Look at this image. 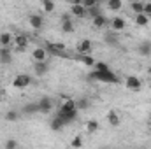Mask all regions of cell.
<instances>
[{
  "label": "cell",
  "mask_w": 151,
  "mask_h": 149,
  "mask_svg": "<svg viewBox=\"0 0 151 149\" xmlns=\"http://www.w3.org/2000/svg\"><path fill=\"white\" fill-rule=\"evenodd\" d=\"M14 46H16V51H18V53H23V51L28 47V35L18 34V35L14 37Z\"/></svg>",
  "instance_id": "8992f818"
},
{
  "label": "cell",
  "mask_w": 151,
  "mask_h": 149,
  "mask_svg": "<svg viewBox=\"0 0 151 149\" xmlns=\"http://www.w3.org/2000/svg\"><path fill=\"white\" fill-rule=\"evenodd\" d=\"M72 4H83V0H70Z\"/></svg>",
  "instance_id": "74e56055"
},
{
  "label": "cell",
  "mask_w": 151,
  "mask_h": 149,
  "mask_svg": "<svg viewBox=\"0 0 151 149\" xmlns=\"http://www.w3.org/2000/svg\"><path fill=\"white\" fill-rule=\"evenodd\" d=\"M104 40H106L109 46H118V37H116L114 34H107V35H104Z\"/></svg>",
  "instance_id": "1f68e13d"
},
{
  "label": "cell",
  "mask_w": 151,
  "mask_h": 149,
  "mask_svg": "<svg viewBox=\"0 0 151 149\" xmlns=\"http://www.w3.org/2000/svg\"><path fill=\"white\" fill-rule=\"evenodd\" d=\"M97 130H99V121H97V119H90V121L86 123V132H88L90 135H93Z\"/></svg>",
  "instance_id": "484cf974"
},
{
  "label": "cell",
  "mask_w": 151,
  "mask_h": 149,
  "mask_svg": "<svg viewBox=\"0 0 151 149\" xmlns=\"http://www.w3.org/2000/svg\"><path fill=\"white\" fill-rule=\"evenodd\" d=\"M32 58H34V62H44V60L47 58L46 47H35V49L32 51Z\"/></svg>",
  "instance_id": "2e32d148"
},
{
  "label": "cell",
  "mask_w": 151,
  "mask_h": 149,
  "mask_svg": "<svg viewBox=\"0 0 151 149\" xmlns=\"http://www.w3.org/2000/svg\"><path fill=\"white\" fill-rule=\"evenodd\" d=\"M121 7H123V0H107V9H109V11L118 12Z\"/></svg>",
  "instance_id": "d4e9b609"
},
{
  "label": "cell",
  "mask_w": 151,
  "mask_h": 149,
  "mask_svg": "<svg viewBox=\"0 0 151 149\" xmlns=\"http://www.w3.org/2000/svg\"><path fill=\"white\" fill-rule=\"evenodd\" d=\"M70 14H72L74 18H84V16H86V7H84L83 4H72Z\"/></svg>",
  "instance_id": "9a60e30c"
},
{
  "label": "cell",
  "mask_w": 151,
  "mask_h": 149,
  "mask_svg": "<svg viewBox=\"0 0 151 149\" xmlns=\"http://www.w3.org/2000/svg\"><path fill=\"white\" fill-rule=\"evenodd\" d=\"M90 79L91 81H99V82H107V84H116L118 82V77L116 74H113L111 70H93L90 74Z\"/></svg>",
  "instance_id": "6da1fadb"
},
{
  "label": "cell",
  "mask_w": 151,
  "mask_h": 149,
  "mask_svg": "<svg viewBox=\"0 0 151 149\" xmlns=\"http://www.w3.org/2000/svg\"><path fill=\"white\" fill-rule=\"evenodd\" d=\"M86 67H93L95 65V58L91 56V54H81V58H79Z\"/></svg>",
  "instance_id": "f1b7e54d"
},
{
  "label": "cell",
  "mask_w": 151,
  "mask_h": 149,
  "mask_svg": "<svg viewBox=\"0 0 151 149\" xmlns=\"http://www.w3.org/2000/svg\"><path fill=\"white\" fill-rule=\"evenodd\" d=\"M125 86H127V90H130V91H139V90H141V79L135 77V75H128V77L125 79Z\"/></svg>",
  "instance_id": "ba28073f"
},
{
  "label": "cell",
  "mask_w": 151,
  "mask_h": 149,
  "mask_svg": "<svg viewBox=\"0 0 151 149\" xmlns=\"http://www.w3.org/2000/svg\"><path fill=\"white\" fill-rule=\"evenodd\" d=\"M95 2H97V4H99V2H102V0H95Z\"/></svg>",
  "instance_id": "f35d334b"
},
{
  "label": "cell",
  "mask_w": 151,
  "mask_h": 149,
  "mask_svg": "<svg viewBox=\"0 0 151 149\" xmlns=\"http://www.w3.org/2000/svg\"><path fill=\"white\" fill-rule=\"evenodd\" d=\"M70 12L69 14H63L62 18H60V21H62V32L63 34H74L76 32V23L70 19Z\"/></svg>",
  "instance_id": "277c9868"
},
{
  "label": "cell",
  "mask_w": 151,
  "mask_h": 149,
  "mask_svg": "<svg viewBox=\"0 0 151 149\" xmlns=\"http://www.w3.org/2000/svg\"><path fill=\"white\" fill-rule=\"evenodd\" d=\"M90 100L88 98H79V100H76V107H77V111H86L88 107H90Z\"/></svg>",
  "instance_id": "4316f807"
},
{
  "label": "cell",
  "mask_w": 151,
  "mask_h": 149,
  "mask_svg": "<svg viewBox=\"0 0 151 149\" xmlns=\"http://www.w3.org/2000/svg\"><path fill=\"white\" fill-rule=\"evenodd\" d=\"M77 53L79 54H91V51H93V42L90 40V39H83V40H79L77 42Z\"/></svg>",
  "instance_id": "5b68a950"
},
{
  "label": "cell",
  "mask_w": 151,
  "mask_h": 149,
  "mask_svg": "<svg viewBox=\"0 0 151 149\" xmlns=\"http://www.w3.org/2000/svg\"><path fill=\"white\" fill-rule=\"evenodd\" d=\"M49 128H51L53 132H62V130L65 128V125H63V121H62L58 116H55V117L49 121Z\"/></svg>",
  "instance_id": "ac0fdd59"
},
{
  "label": "cell",
  "mask_w": 151,
  "mask_h": 149,
  "mask_svg": "<svg viewBox=\"0 0 151 149\" xmlns=\"http://www.w3.org/2000/svg\"><path fill=\"white\" fill-rule=\"evenodd\" d=\"M11 42H14L12 34H9V32H2V34H0V46H2V47H9Z\"/></svg>",
  "instance_id": "d6986e66"
},
{
  "label": "cell",
  "mask_w": 151,
  "mask_h": 149,
  "mask_svg": "<svg viewBox=\"0 0 151 149\" xmlns=\"http://www.w3.org/2000/svg\"><path fill=\"white\" fill-rule=\"evenodd\" d=\"M28 23H30V27H32L34 30H40V28L44 27V18H42L40 14H32V16L28 18Z\"/></svg>",
  "instance_id": "4fadbf2b"
},
{
  "label": "cell",
  "mask_w": 151,
  "mask_h": 149,
  "mask_svg": "<svg viewBox=\"0 0 151 149\" xmlns=\"http://www.w3.org/2000/svg\"><path fill=\"white\" fill-rule=\"evenodd\" d=\"M70 146H72V148H81V146H83V139H81V137H76V139H72Z\"/></svg>",
  "instance_id": "d6a6232c"
},
{
  "label": "cell",
  "mask_w": 151,
  "mask_h": 149,
  "mask_svg": "<svg viewBox=\"0 0 151 149\" xmlns=\"http://www.w3.org/2000/svg\"><path fill=\"white\" fill-rule=\"evenodd\" d=\"M77 112H79V111L76 109V111H70V112H58L56 116H58V117L63 121V125L67 126V125H70L72 121H76V119H77Z\"/></svg>",
  "instance_id": "9c48e42d"
},
{
  "label": "cell",
  "mask_w": 151,
  "mask_h": 149,
  "mask_svg": "<svg viewBox=\"0 0 151 149\" xmlns=\"http://www.w3.org/2000/svg\"><path fill=\"white\" fill-rule=\"evenodd\" d=\"M125 27H127V21H125V18H121V16H116L111 19V28H113L114 32L118 34V32H121V30H125Z\"/></svg>",
  "instance_id": "7c38bea8"
},
{
  "label": "cell",
  "mask_w": 151,
  "mask_h": 149,
  "mask_svg": "<svg viewBox=\"0 0 151 149\" xmlns=\"http://www.w3.org/2000/svg\"><path fill=\"white\" fill-rule=\"evenodd\" d=\"M137 53L141 54V56H150L151 54V42H141L139 44V47H137Z\"/></svg>",
  "instance_id": "ffe728a7"
},
{
  "label": "cell",
  "mask_w": 151,
  "mask_h": 149,
  "mask_svg": "<svg viewBox=\"0 0 151 149\" xmlns=\"http://www.w3.org/2000/svg\"><path fill=\"white\" fill-rule=\"evenodd\" d=\"M21 112H23V114H35V112H39L37 102H30V104H25V105H23V109H21Z\"/></svg>",
  "instance_id": "44dd1931"
},
{
  "label": "cell",
  "mask_w": 151,
  "mask_h": 149,
  "mask_svg": "<svg viewBox=\"0 0 151 149\" xmlns=\"http://www.w3.org/2000/svg\"><path fill=\"white\" fill-rule=\"evenodd\" d=\"M148 23H150V16H146L144 12L135 14V25L137 27H148Z\"/></svg>",
  "instance_id": "603a6c76"
},
{
  "label": "cell",
  "mask_w": 151,
  "mask_h": 149,
  "mask_svg": "<svg viewBox=\"0 0 151 149\" xmlns=\"http://www.w3.org/2000/svg\"><path fill=\"white\" fill-rule=\"evenodd\" d=\"M18 119H19V111H9L5 114V121H9V123H14Z\"/></svg>",
  "instance_id": "f546056e"
},
{
  "label": "cell",
  "mask_w": 151,
  "mask_h": 149,
  "mask_svg": "<svg viewBox=\"0 0 151 149\" xmlns=\"http://www.w3.org/2000/svg\"><path fill=\"white\" fill-rule=\"evenodd\" d=\"M150 121H151V117H150Z\"/></svg>",
  "instance_id": "ab89813d"
},
{
  "label": "cell",
  "mask_w": 151,
  "mask_h": 149,
  "mask_svg": "<svg viewBox=\"0 0 151 149\" xmlns=\"http://www.w3.org/2000/svg\"><path fill=\"white\" fill-rule=\"evenodd\" d=\"M30 84H32V75H28V74H18L14 77V81H12V86L16 90H25Z\"/></svg>",
  "instance_id": "3957f363"
},
{
  "label": "cell",
  "mask_w": 151,
  "mask_h": 149,
  "mask_svg": "<svg viewBox=\"0 0 151 149\" xmlns=\"http://www.w3.org/2000/svg\"><path fill=\"white\" fill-rule=\"evenodd\" d=\"M99 14H102V11H100L99 4H97V5H93V7H90V9H86V16H90L91 19H93V18H97Z\"/></svg>",
  "instance_id": "83f0119b"
},
{
  "label": "cell",
  "mask_w": 151,
  "mask_h": 149,
  "mask_svg": "<svg viewBox=\"0 0 151 149\" xmlns=\"http://www.w3.org/2000/svg\"><path fill=\"white\" fill-rule=\"evenodd\" d=\"M42 9L46 12H53L55 11V0H42Z\"/></svg>",
  "instance_id": "4dcf8cb0"
},
{
  "label": "cell",
  "mask_w": 151,
  "mask_h": 149,
  "mask_svg": "<svg viewBox=\"0 0 151 149\" xmlns=\"http://www.w3.org/2000/svg\"><path fill=\"white\" fill-rule=\"evenodd\" d=\"M18 148V142L16 140H7L5 142V149H16Z\"/></svg>",
  "instance_id": "836d02e7"
},
{
  "label": "cell",
  "mask_w": 151,
  "mask_h": 149,
  "mask_svg": "<svg viewBox=\"0 0 151 149\" xmlns=\"http://www.w3.org/2000/svg\"><path fill=\"white\" fill-rule=\"evenodd\" d=\"M76 109H77V107H76V100L67 98L65 102H62V105H60L58 112H70V111H76Z\"/></svg>",
  "instance_id": "e0dca14e"
},
{
  "label": "cell",
  "mask_w": 151,
  "mask_h": 149,
  "mask_svg": "<svg viewBox=\"0 0 151 149\" xmlns=\"http://www.w3.org/2000/svg\"><path fill=\"white\" fill-rule=\"evenodd\" d=\"M146 16H151V2H146L144 4V11H142Z\"/></svg>",
  "instance_id": "d590c367"
},
{
  "label": "cell",
  "mask_w": 151,
  "mask_h": 149,
  "mask_svg": "<svg viewBox=\"0 0 151 149\" xmlns=\"http://www.w3.org/2000/svg\"><path fill=\"white\" fill-rule=\"evenodd\" d=\"M37 105H39V112L40 114H49L53 111V100L49 97H42L37 102Z\"/></svg>",
  "instance_id": "52a82bcc"
},
{
  "label": "cell",
  "mask_w": 151,
  "mask_h": 149,
  "mask_svg": "<svg viewBox=\"0 0 151 149\" xmlns=\"http://www.w3.org/2000/svg\"><path fill=\"white\" fill-rule=\"evenodd\" d=\"M46 51H47V54L65 56L67 47H65V44H62V42H47V44H46Z\"/></svg>",
  "instance_id": "7a4b0ae2"
},
{
  "label": "cell",
  "mask_w": 151,
  "mask_h": 149,
  "mask_svg": "<svg viewBox=\"0 0 151 149\" xmlns=\"http://www.w3.org/2000/svg\"><path fill=\"white\" fill-rule=\"evenodd\" d=\"M91 23H93V27H95L97 30H102V28H106V27H107L109 19H107V18L104 16V12H102V14H99L97 18H93V19H91Z\"/></svg>",
  "instance_id": "5bb4252c"
},
{
  "label": "cell",
  "mask_w": 151,
  "mask_h": 149,
  "mask_svg": "<svg viewBox=\"0 0 151 149\" xmlns=\"http://www.w3.org/2000/svg\"><path fill=\"white\" fill-rule=\"evenodd\" d=\"M83 5H84L86 9H90V7L97 5V2H95V0H83Z\"/></svg>",
  "instance_id": "e575fe53"
},
{
  "label": "cell",
  "mask_w": 151,
  "mask_h": 149,
  "mask_svg": "<svg viewBox=\"0 0 151 149\" xmlns=\"http://www.w3.org/2000/svg\"><path fill=\"white\" fill-rule=\"evenodd\" d=\"M4 102V91H0V104Z\"/></svg>",
  "instance_id": "8d00e7d4"
},
{
  "label": "cell",
  "mask_w": 151,
  "mask_h": 149,
  "mask_svg": "<svg viewBox=\"0 0 151 149\" xmlns=\"http://www.w3.org/2000/svg\"><path fill=\"white\" fill-rule=\"evenodd\" d=\"M34 72L37 77H44V75L49 72V65L46 63V60L44 62H35L34 63Z\"/></svg>",
  "instance_id": "30bf717a"
},
{
  "label": "cell",
  "mask_w": 151,
  "mask_h": 149,
  "mask_svg": "<svg viewBox=\"0 0 151 149\" xmlns=\"http://www.w3.org/2000/svg\"><path fill=\"white\" fill-rule=\"evenodd\" d=\"M107 121H109L111 126H118L119 125V114L116 111H109L107 112Z\"/></svg>",
  "instance_id": "cb8c5ba5"
},
{
  "label": "cell",
  "mask_w": 151,
  "mask_h": 149,
  "mask_svg": "<svg viewBox=\"0 0 151 149\" xmlns=\"http://www.w3.org/2000/svg\"><path fill=\"white\" fill-rule=\"evenodd\" d=\"M130 9H132L134 14H141V12L144 11V2H141V0H134V2H130Z\"/></svg>",
  "instance_id": "7402d4cb"
},
{
  "label": "cell",
  "mask_w": 151,
  "mask_h": 149,
  "mask_svg": "<svg viewBox=\"0 0 151 149\" xmlns=\"http://www.w3.org/2000/svg\"><path fill=\"white\" fill-rule=\"evenodd\" d=\"M0 63L2 65H11L12 63V51L9 47H0Z\"/></svg>",
  "instance_id": "8fae6325"
}]
</instances>
